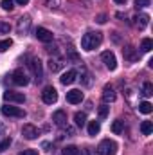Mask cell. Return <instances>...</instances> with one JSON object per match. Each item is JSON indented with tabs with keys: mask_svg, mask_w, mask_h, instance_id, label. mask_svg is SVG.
<instances>
[{
	"mask_svg": "<svg viewBox=\"0 0 153 155\" xmlns=\"http://www.w3.org/2000/svg\"><path fill=\"white\" fill-rule=\"evenodd\" d=\"M9 29H11V25H9L7 22H2V20H0V35H5V33H9Z\"/></svg>",
	"mask_w": 153,
	"mask_h": 155,
	"instance_id": "f546056e",
	"label": "cell"
},
{
	"mask_svg": "<svg viewBox=\"0 0 153 155\" xmlns=\"http://www.w3.org/2000/svg\"><path fill=\"white\" fill-rule=\"evenodd\" d=\"M141 49H142V52H150V51L153 49V40L144 38L142 41H141Z\"/></svg>",
	"mask_w": 153,
	"mask_h": 155,
	"instance_id": "cb8c5ba5",
	"label": "cell"
},
{
	"mask_svg": "<svg viewBox=\"0 0 153 155\" xmlns=\"http://www.w3.org/2000/svg\"><path fill=\"white\" fill-rule=\"evenodd\" d=\"M52 121L56 126H65L67 124V112L65 110H56L52 114Z\"/></svg>",
	"mask_w": 153,
	"mask_h": 155,
	"instance_id": "9a60e30c",
	"label": "cell"
},
{
	"mask_svg": "<svg viewBox=\"0 0 153 155\" xmlns=\"http://www.w3.org/2000/svg\"><path fill=\"white\" fill-rule=\"evenodd\" d=\"M122 130H124V121L122 119H115L112 123V132L114 134H122Z\"/></svg>",
	"mask_w": 153,
	"mask_h": 155,
	"instance_id": "ffe728a7",
	"label": "cell"
},
{
	"mask_svg": "<svg viewBox=\"0 0 153 155\" xmlns=\"http://www.w3.org/2000/svg\"><path fill=\"white\" fill-rule=\"evenodd\" d=\"M9 146H11V137H5V139L0 143V153H2V152H5Z\"/></svg>",
	"mask_w": 153,
	"mask_h": 155,
	"instance_id": "f1b7e54d",
	"label": "cell"
},
{
	"mask_svg": "<svg viewBox=\"0 0 153 155\" xmlns=\"http://www.w3.org/2000/svg\"><path fill=\"white\" fill-rule=\"evenodd\" d=\"M2 114L7 117H25V110H22L20 107H2Z\"/></svg>",
	"mask_w": 153,
	"mask_h": 155,
	"instance_id": "ba28073f",
	"label": "cell"
},
{
	"mask_svg": "<svg viewBox=\"0 0 153 155\" xmlns=\"http://www.w3.org/2000/svg\"><path fill=\"white\" fill-rule=\"evenodd\" d=\"M141 132H142V135H150L153 132V123L151 121H142V123H141Z\"/></svg>",
	"mask_w": 153,
	"mask_h": 155,
	"instance_id": "d6986e66",
	"label": "cell"
},
{
	"mask_svg": "<svg viewBox=\"0 0 153 155\" xmlns=\"http://www.w3.org/2000/svg\"><path fill=\"white\" fill-rule=\"evenodd\" d=\"M101 60H103V63L106 65L108 71H115V67H117V60H115V54L112 52V51H105V52L101 54Z\"/></svg>",
	"mask_w": 153,
	"mask_h": 155,
	"instance_id": "52a82bcc",
	"label": "cell"
},
{
	"mask_svg": "<svg viewBox=\"0 0 153 155\" xmlns=\"http://www.w3.org/2000/svg\"><path fill=\"white\" fill-rule=\"evenodd\" d=\"M18 5H25V4H29V0H15Z\"/></svg>",
	"mask_w": 153,
	"mask_h": 155,
	"instance_id": "e575fe53",
	"label": "cell"
},
{
	"mask_svg": "<svg viewBox=\"0 0 153 155\" xmlns=\"http://www.w3.org/2000/svg\"><path fill=\"white\" fill-rule=\"evenodd\" d=\"M103 101H105V103H114L115 101V92L110 85H106V87L103 88Z\"/></svg>",
	"mask_w": 153,
	"mask_h": 155,
	"instance_id": "e0dca14e",
	"label": "cell"
},
{
	"mask_svg": "<svg viewBox=\"0 0 153 155\" xmlns=\"http://www.w3.org/2000/svg\"><path fill=\"white\" fill-rule=\"evenodd\" d=\"M151 110H153V105L150 101H142L139 105V112H142V114H151Z\"/></svg>",
	"mask_w": 153,
	"mask_h": 155,
	"instance_id": "7402d4cb",
	"label": "cell"
},
{
	"mask_svg": "<svg viewBox=\"0 0 153 155\" xmlns=\"http://www.w3.org/2000/svg\"><path fill=\"white\" fill-rule=\"evenodd\" d=\"M27 65H29V69H31V72H33V76H34V81L40 83V81L43 79V67H41V61H40L38 58H31Z\"/></svg>",
	"mask_w": 153,
	"mask_h": 155,
	"instance_id": "3957f363",
	"label": "cell"
},
{
	"mask_svg": "<svg viewBox=\"0 0 153 155\" xmlns=\"http://www.w3.org/2000/svg\"><path fill=\"white\" fill-rule=\"evenodd\" d=\"M67 101H69L70 105H77V103H81V101H83V92L77 90V88L69 90V92H67Z\"/></svg>",
	"mask_w": 153,
	"mask_h": 155,
	"instance_id": "4fadbf2b",
	"label": "cell"
},
{
	"mask_svg": "<svg viewBox=\"0 0 153 155\" xmlns=\"http://www.w3.org/2000/svg\"><path fill=\"white\" fill-rule=\"evenodd\" d=\"M103 41V35L101 33H86L83 38H81V47L85 51H92L96 47H99Z\"/></svg>",
	"mask_w": 153,
	"mask_h": 155,
	"instance_id": "6da1fadb",
	"label": "cell"
},
{
	"mask_svg": "<svg viewBox=\"0 0 153 155\" xmlns=\"http://www.w3.org/2000/svg\"><path fill=\"white\" fill-rule=\"evenodd\" d=\"M63 155H79V150L76 146H65L63 148Z\"/></svg>",
	"mask_w": 153,
	"mask_h": 155,
	"instance_id": "4316f807",
	"label": "cell"
},
{
	"mask_svg": "<svg viewBox=\"0 0 153 155\" xmlns=\"http://www.w3.org/2000/svg\"><path fill=\"white\" fill-rule=\"evenodd\" d=\"M74 121H76V124L79 128H83L85 124H86V116L83 114V112H76V116H74Z\"/></svg>",
	"mask_w": 153,
	"mask_h": 155,
	"instance_id": "44dd1931",
	"label": "cell"
},
{
	"mask_svg": "<svg viewBox=\"0 0 153 155\" xmlns=\"http://www.w3.org/2000/svg\"><path fill=\"white\" fill-rule=\"evenodd\" d=\"M13 4H15V0H2V2H0V5H2L4 11H11V9L15 7Z\"/></svg>",
	"mask_w": 153,
	"mask_h": 155,
	"instance_id": "484cf974",
	"label": "cell"
},
{
	"mask_svg": "<svg viewBox=\"0 0 153 155\" xmlns=\"http://www.w3.org/2000/svg\"><path fill=\"white\" fill-rule=\"evenodd\" d=\"M99 130H101L99 121H90V123H88V135H97Z\"/></svg>",
	"mask_w": 153,
	"mask_h": 155,
	"instance_id": "ac0fdd59",
	"label": "cell"
},
{
	"mask_svg": "<svg viewBox=\"0 0 153 155\" xmlns=\"http://www.w3.org/2000/svg\"><path fill=\"white\" fill-rule=\"evenodd\" d=\"M34 35H36V38H38L40 41H45V43L52 41V33H50L49 29H45V27H38V29L34 31Z\"/></svg>",
	"mask_w": 153,
	"mask_h": 155,
	"instance_id": "5bb4252c",
	"label": "cell"
},
{
	"mask_svg": "<svg viewBox=\"0 0 153 155\" xmlns=\"http://www.w3.org/2000/svg\"><path fill=\"white\" fill-rule=\"evenodd\" d=\"M22 135H24L25 139L33 141V139H36V137L40 135V130L34 126V124H24V128H22Z\"/></svg>",
	"mask_w": 153,
	"mask_h": 155,
	"instance_id": "9c48e42d",
	"label": "cell"
},
{
	"mask_svg": "<svg viewBox=\"0 0 153 155\" xmlns=\"http://www.w3.org/2000/svg\"><path fill=\"white\" fill-rule=\"evenodd\" d=\"M76 76H77V72L74 71V69H72V71H67L63 76L60 78V81H61L63 85H72V83L76 81Z\"/></svg>",
	"mask_w": 153,
	"mask_h": 155,
	"instance_id": "2e32d148",
	"label": "cell"
},
{
	"mask_svg": "<svg viewBox=\"0 0 153 155\" xmlns=\"http://www.w3.org/2000/svg\"><path fill=\"white\" fill-rule=\"evenodd\" d=\"M135 5H137V9L139 7H148L150 5V0H135Z\"/></svg>",
	"mask_w": 153,
	"mask_h": 155,
	"instance_id": "1f68e13d",
	"label": "cell"
},
{
	"mask_svg": "<svg viewBox=\"0 0 153 155\" xmlns=\"http://www.w3.org/2000/svg\"><path fill=\"white\" fill-rule=\"evenodd\" d=\"M108 116V107L106 105H101L99 107V117H106Z\"/></svg>",
	"mask_w": 153,
	"mask_h": 155,
	"instance_id": "4dcf8cb0",
	"label": "cell"
},
{
	"mask_svg": "<svg viewBox=\"0 0 153 155\" xmlns=\"http://www.w3.org/2000/svg\"><path fill=\"white\" fill-rule=\"evenodd\" d=\"M135 20H137V25H139L141 29H144V27L150 24V16H148V15H141V16H137Z\"/></svg>",
	"mask_w": 153,
	"mask_h": 155,
	"instance_id": "603a6c76",
	"label": "cell"
},
{
	"mask_svg": "<svg viewBox=\"0 0 153 155\" xmlns=\"http://www.w3.org/2000/svg\"><path fill=\"white\" fill-rule=\"evenodd\" d=\"M151 94H153V85L151 83H144L142 85V96L144 97H150Z\"/></svg>",
	"mask_w": 153,
	"mask_h": 155,
	"instance_id": "d4e9b609",
	"label": "cell"
},
{
	"mask_svg": "<svg viewBox=\"0 0 153 155\" xmlns=\"http://www.w3.org/2000/svg\"><path fill=\"white\" fill-rule=\"evenodd\" d=\"M11 81H13L15 85H18V87H25V85L29 83L27 74H25L22 69H16V71H13V74H11Z\"/></svg>",
	"mask_w": 153,
	"mask_h": 155,
	"instance_id": "5b68a950",
	"label": "cell"
},
{
	"mask_svg": "<svg viewBox=\"0 0 153 155\" xmlns=\"http://www.w3.org/2000/svg\"><path fill=\"white\" fill-rule=\"evenodd\" d=\"M29 27H31V16H22V18L18 20V25H16V29H18V35H20V36L27 35Z\"/></svg>",
	"mask_w": 153,
	"mask_h": 155,
	"instance_id": "8fae6325",
	"label": "cell"
},
{
	"mask_svg": "<svg viewBox=\"0 0 153 155\" xmlns=\"http://www.w3.org/2000/svg\"><path fill=\"white\" fill-rule=\"evenodd\" d=\"M4 99H5V101H9V103H16V105H20V103H24V101H25V96H24L22 92L5 90V92H4Z\"/></svg>",
	"mask_w": 153,
	"mask_h": 155,
	"instance_id": "8992f818",
	"label": "cell"
},
{
	"mask_svg": "<svg viewBox=\"0 0 153 155\" xmlns=\"http://www.w3.org/2000/svg\"><path fill=\"white\" fill-rule=\"evenodd\" d=\"M115 152H117V144L110 139L101 141L97 146V155H115Z\"/></svg>",
	"mask_w": 153,
	"mask_h": 155,
	"instance_id": "7a4b0ae2",
	"label": "cell"
},
{
	"mask_svg": "<svg viewBox=\"0 0 153 155\" xmlns=\"http://www.w3.org/2000/svg\"><path fill=\"white\" fill-rule=\"evenodd\" d=\"M63 67H65V60H63V58L52 56V58L49 60V69H50V72H60Z\"/></svg>",
	"mask_w": 153,
	"mask_h": 155,
	"instance_id": "30bf717a",
	"label": "cell"
},
{
	"mask_svg": "<svg viewBox=\"0 0 153 155\" xmlns=\"http://www.w3.org/2000/svg\"><path fill=\"white\" fill-rule=\"evenodd\" d=\"M115 4H126V0H114Z\"/></svg>",
	"mask_w": 153,
	"mask_h": 155,
	"instance_id": "d590c367",
	"label": "cell"
},
{
	"mask_svg": "<svg viewBox=\"0 0 153 155\" xmlns=\"http://www.w3.org/2000/svg\"><path fill=\"white\" fill-rule=\"evenodd\" d=\"M97 22H99V24H105V22H106V16H105V15H101V16L97 18Z\"/></svg>",
	"mask_w": 153,
	"mask_h": 155,
	"instance_id": "836d02e7",
	"label": "cell"
},
{
	"mask_svg": "<svg viewBox=\"0 0 153 155\" xmlns=\"http://www.w3.org/2000/svg\"><path fill=\"white\" fill-rule=\"evenodd\" d=\"M18 155H38L36 150H24V152H20Z\"/></svg>",
	"mask_w": 153,
	"mask_h": 155,
	"instance_id": "d6a6232c",
	"label": "cell"
},
{
	"mask_svg": "<svg viewBox=\"0 0 153 155\" xmlns=\"http://www.w3.org/2000/svg\"><path fill=\"white\" fill-rule=\"evenodd\" d=\"M41 99H43V103H47V105H54L56 101H58V92H56V88L54 87H45L43 88V92H41Z\"/></svg>",
	"mask_w": 153,
	"mask_h": 155,
	"instance_id": "277c9868",
	"label": "cell"
},
{
	"mask_svg": "<svg viewBox=\"0 0 153 155\" xmlns=\"http://www.w3.org/2000/svg\"><path fill=\"white\" fill-rule=\"evenodd\" d=\"M11 45H13V40L11 38L9 40H2V41H0V52H5Z\"/></svg>",
	"mask_w": 153,
	"mask_h": 155,
	"instance_id": "83f0119b",
	"label": "cell"
},
{
	"mask_svg": "<svg viewBox=\"0 0 153 155\" xmlns=\"http://www.w3.org/2000/svg\"><path fill=\"white\" fill-rule=\"evenodd\" d=\"M122 56H124L126 61H137V60H139V52H137V49L132 47V45H126V47L122 49Z\"/></svg>",
	"mask_w": 153,
	"mask_h": 155,
	"instance_id": "7c38bea8",
	"label": "cell"
}]
</instances>
